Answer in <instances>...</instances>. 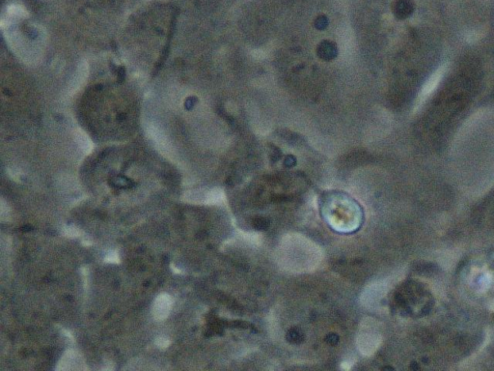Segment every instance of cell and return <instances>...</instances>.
I'll use <instances>...</instances> for the list:
<instances>
[{
	"instance_id": "4",
	"label": "cell",
	"mask_w": 494,
	"mask_h": 371,
	"mask_svg": "<svg viewBox=\"0 0 494 371\" xmlns=\"http://www.w3.org/2000/svg\"><path fill=\"white\" fill-rule=\"evenodd\" d=\"M74 137L76 140V144L79 146V148L83 151L85 154H90L93 151L94 144L90 137L80 129H77L75 131Z\"/></svg>"
},
{
	"instance_id": "1",
	"label": "cell",
	"mask_w": 494,
	"mask_h": 371,
	"mask_svg": "<svg viewBox=\"0 0 494 371\" xmlns=\"http://www.w3.org/2000/svg\"><path fill=\"white\" fill-rule=\"evenodd\" d=\"M173 307V299L167 293L159 294L153 301L152 313L153 318L156 321L165 320Z\"/></svg>"
},
{
	"instance_id": "3",
	"label": "cell",
	"mask_w": 494,
	"mask_h": 371,
	"mask_svg": "<svg viewBox=\"0 0 494 371\" xmlns=\"http://www.w3.org/2000/svg\"><path fill=\"white\" fill-rule=\"evenodd\" d=\"M89 75V65L86 60L79 62L76 73L73 76L72 81L69 83V94H75L77 90L81 88L87 80Z\"/></svg>"
},
{
	"instance_id": "2",
	"label": "cell",
	"mask_w": 494,
	"mask_h": 371,
	"mask_svg": "<svg viewBox=\"0 0 494 371\" xmlns=\"http://www.w3.org/2000/svg\"><path fill=\"white\" fill-rule=\"evenodd\" d=\"M84 362L82 358L74 350L67 351L61 358L58 363L57 371H76V370H83Z\"/></svg>"
},
{
	"instance_id": "5",
	"label": "cell",
	"mask_w": 494,
	"mask_h": 371,
	"mask_svg": "<svg viewBox=\"0 0 494 371\" xmlns=\"http://www.w3.org/2000/svg\"><path fill=\"white\" fill-rule=\"evenodd\" d=\"M155 344H156V346H158V347H159V348H161V349H162V348H166V347H168V345H169V339H168V338H165L164 336H160V337H158V338L156 339Z\"/></svg>"
},
{
	"instance_id": "7",
	"label": "cell",
	"mask_w": 494,
	"mask_h": 371,
	"mask_svg": "<svg viewBox=\"0 0 494 371\" xmlns=\"http://www.w3.org/2000/svg\"><path fill=\"white\" fill-rule=\"evenodd\" d=\"M67 234L69 236H78L79 233H78V230L76 229V227H70L67 230Z\"/></svg>"
},
{
	"instance_id": "6",
	"label": "cell",
	"mask_w": 494,
	"mask_h": 371,
	"mask_svg": "<svg viewBox=\"0 0 494 371\" xmlns=\"http://www.w3.org/2000/svg\"><path fill=\"white\" fill-rule=\"evenodd\" d=\"M107 261H109V262H118L119 261V258H118V254L116 251H112L110 252L109 254L107 255V258H106Z\"/></svg>"
}]
</instances>
